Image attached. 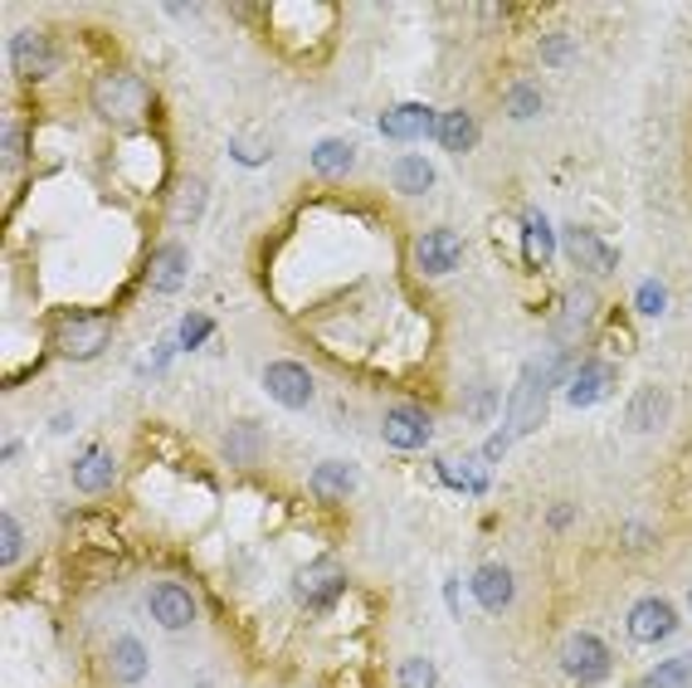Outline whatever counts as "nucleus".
<instances>
[{"mask_svg":"<svg viewBox=\"0 0 692 688\" xmlns=\"http://www.w3.org/2000/svg\"><path fill=\"white\" fill-rule=\"evenodd\" d=\"M551 381H556V376H547V362H537V367L521 371V381H517V391H513V405H507V425H503V435H493V439L483 445V459H503V449L513 445V439L537 430L541 415H547V391H551Z\"/></svg>","mask_w":692,"mask_h":688,"instance_id":"1","label":"nucleus"},{"mask_svg":"<svg viewBox=\"0 0 692 688\" xmlns=\"http://www.w3.org/2000/svg\"><path fill=\"white\" fill-rule=\"evenodd\" d=\"M94 98H98V112H103L108 122H138L142 108H146V84L132 74H108Z\"/></svg>","mask_w":692,"mask_h":688,"instance_id":"2","label":"nucleus"},{"mask_svg":"<svg viewBox=\"0 0 692 688\" xmlns=\"http://www.w3.org/2000/svg\"><path fill=\"white\" fill-rule=\"evenodd\" d=\"M103 347H108V323L94 318V313H69L59 323V352L69 362H94Z\"/></svg>","mask_w":692,"mask_h":688,"instance_id":"3","label":"nucleus"},{"mask_svg":"<svg viewBox=\"0 0 692 688\" xmlns=\"http://www.w3.org/2000/svg\"><path fill=\"white\" fill-rule=\"evenodd\" d=\"M561 664L575 684H600L609 674V649L600 635H571L561 649Z\"/></svg>","mask_w":692,"mask_h":688,"instance_id":"4","label":"nucleus"},{"mask_svg":"<svg viewBox=\"0 0 692 688\" xmlns=\"http://www.w3.org/2000/svg\"><path fill=\"white\" fill-rule=\"evenodd\" d=\"M264 391L288 411H303L312 401V376L303 362H268L264 367Z\"/></svg>","mask_w":692,"mask_h":688,"instance_id":"5","label":"nucleus"},{"mask_svg":"<svg viewBox=\"0 0 692 688\" xmlns=\"http://www.w3.org/2000/svg\"><path fill=\"white\" fill-rule=\"evenodd\" d=\"M146 611H152V620L162 630H186L190 620H196V596L176 581H162L146 591Z\"/></svg>","mask_w":692,"mask_h":688,"instance_id":"6","label":"nucleus"},{"mask_svg":"<svg viewBox=\"0 0 692 688\" xmlns=\"http://www.w3.org/2000/svg\"><path fill=\"white\" fill-rule=\"evenodd\" d=\"M459 259H463V240L453 230H429V234H419V244H415V264H419V274H453L459 269Z\"/></svg>","mask_w":692,"mask_h":688,"instance_id":"7","label":"nucleus"},{"mask_svg":"<svg viewBox=\"0 0 692 688\" xmlns=\"http://www.w3.org/2000/svg\"><path fill=\"white\" fill-rule=\"evenodd\" d=\"M347 591V577H342V567L337 561H312V567H303L298 571V596L312 605V611H327V605L337 601V596Z\"/></svg>","mask_w":692,"mask_h":688,"instance_id":"8","label":"nucleus"},{"mask_svg":"<svg viewBox=\"0 0 692 688\" xmlns=\"http://www.w3.org/2000/svg\"><path fill=\"white\" fill-rule=\"evenodd\" d=\"M673 630H678V611L663 596H649V601H639L629 611V635L639 640V645H658V640H668Z\"/></svg>","mask_w":692,"mask_h":688,"instance_id":"9","label":"nucleus"},{"mask_svg":"<svg viewBox=\"0 0 692 688\" xmlns=\"http://www.w3.org/2000/svg\"><path fill=\"white\" fill-rule=\"evenodd\" d=\"M435 128H439V112L429 103H400V108L381 112V132L385 138H395V142H419Z\"/></svg>","mask_w":692,"mask_h":688,"instance_id":"10","label":"nucleus"},{"mask_svg":"<svg viewBox=\"0 0 692 688\" xmlns=\"http://www.w3.org/2000/svg\"><path fill=\"white\" fill-rule=\"evenodd\" d=\"M10 64H15L20 78H44V74H54L59 54H54V44L35 35V30H20V35L10 40Z\"/></svg>","mask_w":692,"mask_h":688,"instance_id":"11","label":"nucleus"},{"mask_svg":"<svg viewBox=\"0 0 692 688\" xmlns=\"http://www.w3.org/2000/svg\"><path fill=\"white\" fill-rule=\"evenodd\" d=\"M565 254H571V264H581L585 274H595V279H605V274H615V264H619V254L609 250L605 240H595L590 230H565Z\"/></svg>","mask_w":692,"mask_h":688,"instance_id":"12","label":"nucleus"},{"mask_svg":"<svg viewBox=\"0 0 692 688\" xmlns=\"http://www.w3.org/2000/svg\"><path fill=\"white\" fill-rule=\"evenodd\" d=\"M381 430H385V445H395V449H419L435 425H429L425 411H415V405H400V411L385 415Z\"/></svg>","mask_w":692,"mask_h":688,"instance_id":"13","label":"nucleus"},{"mask_svg":"<svg viewBox=\"0 0 692 688\" xmlns=\"http://www.w3.org/2000/svg\"><path fill=\"white\" fill-rule=\"evenodd\" d=\"M186 269H190L186 244H162L156 259L146 264V284H152L156 293H176L180 284H186Z\"/></svg>","mask_w":692,"mask_h":688,"instance_id":"14","label":"nucleus"},{"mask_svg":"<svg viewBox=\"0 0 692 688\" xmlns=\"http://www.w3.org/2000/svg\"><path fill=\"white\" fill-rule=\"evenodd\" d=\"M615 386V371H609V362H585L581 371H575V381H571V405H595V401H605V391Z\"/></svg>","mask_w":692,"mask_h":688,"instance_id":"15","label":"nucleus"},{"mask_svg":"<svg viewBox=\"0 0 692 688\" xmlns=\"http://www.w3.org/2000/svg\"><path fill=\"white\" fill-rule=\"evenodd\" d=\"M112 473H118V465H112L108 449H84V455H78V465H74V483L84 493H108Z\"/></svg>","mask_w":692,"mask_h":688,"instance_id":"16","label":"nucleus"},{"mask_svg":"<svg viewBox=\"0 0 692 688\" xmlns=\"http://www.w3.org/2000/svg\"><path fill=\"white\" fill-rule=\"evenodd\" d=\"M473 596H479L483 611H503L513 601V571L507 567H479L473 571Z\"/></svg>","mask_w":692,"mask_h":688,"instance_id":"17","label":"nucleus"},{"mask_svg":"<svg viewBox=\"0 0 692 688\" xmlns=\"http://www.w3.org/2000/svg\"><path fill=\"white\" fill-rule=\"evenodd\" d=\"M439 146H449V152H473L479 146V122L469 118V112H439V128H435Z\"/></svg>","mask_w":692,"mask_h":688,"instance_id":"18","label":"nucleus"},{"mask_svg":"<svg viewBox=\"0 0 692 688\" xmlns=\"http://www.w3.org/2000/svg\"><path fill=\"white\" fill-rule=\"evenodd\" d=\"M112 679L118 684L146 679V645L142 640H118V645H112Z\"/></svg>","mask_w":692,"mask_h":688,"instance_id":"19","label":"nucleus"},{"mask_svg":"<svg viewBox=\"0 0 692 688\" xmlns=\"http://www.w3.org/2000/svg\"><path fill=\"white\" fill-rule=\"evenodd\" d=\"M391 182H395V190H405V196H425V190L435 186V166H429L425 156H400V162L391 166Z\"/></svg>","mask_w":692,"mask_h":688,"instance_id":"20","label":"nucleus"},{"mask_svg":"<svg viewBox=\"0 0 692 688\" xmlns=\"http://www.w3.org/2000/svg\"><path fill=\"white\" fill-rule=\"evenodd\" d=\"M356 489V469L351 465H317V473H312V493L317 499H347V493Z\"/></svg>","mask_w":692,"mask_h":688,"instance_id":"21","label":"nucleus"},{"mask_svg":"<svg viewBox=\"0 0 692 688\" xmlns=\"http://www.w3.org/2000/svg\"><path fill=\"white\" fill-rule=\"evenodd\" d=\"M663 415H668V396L653 386H644L629 405V430H653V425H663Z\"/></svg>","mask_w":692,"mask_h":688,"instance_id":"22","label":"nucleus"},{"mask_svg":"<svg viewBox=\"0 0 692 688\" xmlns=\"http://www.w3.org/2000/svg\"><path fill=\"white\" fill-rule=\"evenodd\" d=\"M224 455L234 459V465H254L259 455H264V430L259 425H234L230 435H224Z\"/></svg>","mask_w":692,"mask_h":688,"instance_id":"23","label":"nucleus"},{"mask_svg":"<svg viewBox=\"0 0 692 688\" xmlns=\"http://www.w3.org/2000/svg\"><path fill=\"white\" fill-rule=\"evenodd\" d=\"M551 250H556V240H551L547 216H527V230H521V254H527V264H547Z\"/></svg>","mask_w":692,"mask_h":688,"instance_id":"24","label":"nucleus"},{"mask_svg":"<svg viewBox=\"0 0 692 688\" xmlns=\"http://www.w3.org/2000/svg\"><path fill=\"white\" fill-rule=\"evenodd\" d=\"M435 473L449 483V489H463V493H487V473L479 469V465H453V459H439L435 465Z\"/></svg>","mask_w":692,"mask_h":688,"instance_id":"25","label":"nucleus"},{"mask_svg":"<svg viewBox=\"0 0 692 688\" xmlns=\"http://www.w3.org/2000/svg\"><path fill=\"white\" fill-rule=\"evenodd\" d=\"M649 688H692V654H678V659L658 664L649 674Z\"/></svg>","mask_w":692,"mask_h":688,"instance_id":"26","label":"nucleus"},{"mask_svg":"<svg viewBox=\"0 0 692 688\" xmlns=\"http://www.w3.org/2000/svg\"><path fill=\"white\" fill-rule=\"evenodd\" d=\"M312 166L322 176H342L347 166H351V146L347 142H317L312 146Z\"/></svg>","mask_w":692,"mask_h":688,"instance_id":"27","label":"nucleus"},{"mask_svg":"<svg viewBox=\"0 0 692 688\" xmlns=\"http://www.w3.org/2000/svg\"><path fill=\"white\" fill-rule=\"evenodd\" d=\"M395 679H400V688H435L439 674H435V664H429V659H405Z\"/></svg>","mask_w":692,"mask_h":688,"instance_id":"28","label":"nucleus"},{"mask_svg":"<svg viewBox=\"0 0 692 688\" xmlns=\"http://www.w3.org/2000/svg\"><path fill=\"white\" fill-rule=\"evenodd\" d=\"M0 561H6V567H15L20 561V523L15 517H0Z\"/></svg>","mask_w":692,"mask_h":688,"instance_id":"29","label":"nucleus"},{"mask_svg":"<svg viewBox=\"0 0 692 688\" xmlns=\"http://www.w3.org/2000/svg\"><path fill=\"white\" fill-rule=\"evenodd\" d=\"M537 108H541V94L531 84H517L513 94H507V112H513V118H531Z\"/></svg>","mask_w":692,"mask_h":688,"instance_id":"30","label":"nucleus"},{"mask_svg":"<svg viewBox=\"0 0 692 688\" xmlns=\"http://www.w3.org/2000/svg\"><path fill=\"white\" fill-rule=\"evenodd\" d=\"M634 303H639V313H649V318H658V313L668 308V293L663 284H653V279H644L639 293H634Z\"/></svg>","mask_w":692,"mask_h":688,"instance_id":"31","label":"nucleus"},{"mask_svg":"<svg viewBox=\"0 0 692 688\" xmlns=\"http://www.w3.org/2000/svg\"><path fill=\"white\" fill-rule=\"evenodd\" d=\"M590 313H595V293H590V288L565 293V323H585Z\"/></svg>","mask_w":692,"mask_h":688,"instance_id":"32","label":"nucleus"},{"mask_svg":"<svg viewBox=\"0 0 692 688\" xmlns=\"http://www.w3.org/2000/svg\"><path fill=\"white\" fill-rule=\"evenodd\" d=\"M206 332H210V318H200V313L196 318H186L180 323V347H200L206 342Z\"/></svg>","mask_w":692,"mask_h":688,"instance_id":"33","label":"nucleus"},{"mask_svg":"<svg viewBox=\"0 0 692 688\" xmlns=\"http://www.w3.org/2000/svg\"><path fill=\"white\" fill-rule=\"evenodd\" d=\"M541 59H547V64H561V59H571V40H561V35L541 40Z\"/></svg>","mask_w":692,"mask_h":688,"instance_id":"34","label":"nucleus"},{"mask_svg":"<svg viewBox=\"0 0 692 688\" xmlns=\"http://www.w3.org/2000/svg\"><path fill=\"white\" fill-rule=\"evenodd\" d=\"M6 156H10V162H15V156H20V128H15V122H10V128H6Z\"/></svg>","mask_w":692,"mask_h":688,"instance_id":"35","label":"nucleus"},{"mask_svg":"<svg viewBox=\"0 0 692 688\" xmlns=\"http://www.w3.org/2000/svg\"><path fill=\"white\" fill-rule=\"evenodd\" d=\"M688 601H692V591H688Z\"/></svg>","mask_w":692,"mask_h":688,"instance_id":"36","label":"nucleus"}]
</instances>
